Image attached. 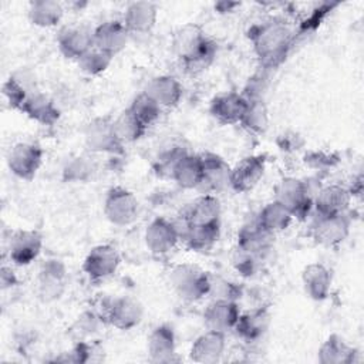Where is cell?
I'll return each mask as SVG.
<instances>
[{"label":"cell","instance_id":"cell-1","mask_svg":"<svg viewBox=\"0 0 364 364\" xmlns=\"http://www.w3.org/2000/svg\"><path fill=\"white\" fill-rule=\"evenodd\" d=\"M173 51L189 73L206 70L215 55L216 44L198 24H186L176 30L172 40Z\"/></svg>","mask_w":364,"mask_h":364},{"label":"cell","instance_id":"cell-2","mask_svg":"<svg viewBox=\"0 0 364 364\" xmlns=\"http://www.w3.org/2000/svg\"><path fill=\"white\" fill-rule=\"evenodd\" d=\"M293 40L290 27L280 20H272L256 26L250 31L253 51L264 67L279 65L287 55Z\"/></svg>","mask_w":364,"mask_h":364},{"label":"cell","instance_id":"cell-3","mask_svg":"<svg viewBox=\"0 0 364 364\" xmlns=\"http://www.w3.org/2000/svg\"><path fill=\"white\" fill-rule=\"evenodd\" d=\"M168 279L175 294L186 303H196L205 296H209L210 274L196 264H175L171 269Z\"/></svg>","mask_w":364,"mask_h":364},{"label":"cell","instance_id":"cell-4","mask_svg":"<svg viewBox=\"0 0 364 364\" xmlns=\"http://www.w3.org/2000/svg\"><path fill=\"white\" fill-rule=\"evenodd\" d=\"M274 200L282 203L296 219H306L311 212L314 198L306 182L294 176H286L274 186Z\"/></svg>","mask_w":364,"mask_h":364},{"label":"cell","instance_id":"cell-5","mask_svg":"<svg viewBox=\"0 0 364 364\" xmlns=\"http://www.w3.org/2000/svg\"><path fill=\"white\" fill-rule=\"evenodd\" d=\"M139 202L136 196L122 186L111 188L104 199V215L117 226H128L138 218Z\"/></svg>","mask_w":364,"mask_h":364},{"label":"cell","instance_id":"cell-6","mask_svg":"<svg viewBox=\"0 0 364 364\" xmlns=\"http://www.w3.org/2000/svg\"><path fill=\"white\" fill-rule=\"evenodd\" d=\"M44 151L40 145L33 142H18L10 148L7 154V166L9 171L23 181H31L41 164H43Z\"/></svg>","mask_w":364,"mask_h":364},{"label":"cell","instance_id":"cell-7","mask_svg":"<svg viewBox=\"0 0 364 364\" xmlns=\"http://www.w3.org/2000/svg\"><path fill=\"white\" fill-rule=\"evenodd\" d=\"M102 317L105 323L114 328L127 331L136 327L142 321L144 307L131 296H118L108 301Z\"/></svg>","mask_w":364,"mask_h":364},{"label":"cell","instance_id":"cell-8","mask_svg":"<svg viewBox=\"0 0 364 364\" xmlns=\"http://www.w3.org/2000/svg\"><path fill=\"white\" fill-rule=\"evenodd\" d=\"M350 229L351 219L347 213L317 215L311 225V237L321 246L334 247L347 239Z\"/></svg>","mask_w":364,"mask_h":364},{"label":"cell","instance_id":"cell-9","mask_svg":"<svg viewBox=\"0 0 364 364\" xmlns=\"http://www.w3.org/2000/svg\"><path fill=\"white\" fill-rule=\"evenodd\" d=\"M43 236L33 229L14 230L7 243L9 260L17 266H28L41 253Z\"/></svg>","mask_w":364,"mask_h":364},{"label":"cell","instance_id":"cell-10","mask_svg":"<svg viewBox=\"0 0 364 364\" xmlns=\"http://www.w3.org/2000/svg\"><path fill=\"white\" fill-rule=\"evenodd\" d=\"M121 263L119 252L115 246L104 243L94 246L82 262V272L92 280L100 282L112 276Z\"/></svg>","mask_w":364,"mask_h":364},{"label":"cell","instance_id":"cell-11","mask_svg":"<svg viewBox=\"0 0 364 364\" xmlns=\"http://www.w3.org/2000/svg\"><path fill=\"white\" fill-rule=\"evenodd\" d=\"M67 287V269L58 259L46 260L37 276V294L46 301L58 300Z\"/></svg>","mask_w":364,"mask_h":364},{"label":"cell","instance_id":"cell-12","mask_svg":"<svg viewBox=\"0 0 364 364\" xmlns=\"http://www.w3.org/2000/svg\"><path fill=\"white\" fill-rule=\"evenodd\" d=\"M84 141L91 152L119 154L124 146L114 135L112 118L109 117H98L90 121L84 129Z\"/></svg>","mask_w":364,"mask_h":364},{"label":"cell","instance_id":"cell-13","mask_svg":"<svg viewBox=\"0 0 364 364\" xmlns=\"http://www.w3.org/2000/svg\"><path fill=\"white\" fill-rule=\"evenodd\" d=\"M144 240L152 255L165 256L176 247L181 236L175 222L165 218H155L146 226Z\"/></svg>","mask_w":364,"mask_h":364},{"label":"cell","instance_id":"cell-14","mask_svg":"<svg viewBox=\"0 0 364 364\" xmlns=\"http://www.w3.org/2000/svg\"><path fill=\"white\" fill-rule=\"evenodd\" d=\"M266 158L264 155H249L240 159L230 169V188L236 192H250L257 186L264 175Z\"/></svg>","mask_w":364,"mask_h":364},{"label":"cell","instance_id":"cell-15","mask_svg":"<svg viewBox=\"0 0 364 364\" xmlns=\"http://www.w3.org/2000/svg\"><path fill=\"white\" fill-rule=\"evenodd\" d=\"M220 202L216 195L202 193L191 202L181 215V222L176 226L186 225H212L220 223Z\"/></svg>","mask_w":364,"mask_h":364},{"label":"cell","instance_id":"cell-16","mask_svg":"<svg viewBox=\"0 0 364 364\" xmlns=\"http://www.w3.org/2000/svg\"><path fill=\"white\" fill-rule=\"evenodd\" d=\"M203 161V178L198 188L200 193H212L223 191L226 186H230V166L228 162L216 154L205 152L200 154Z\"/></svg>","mask_w":364,"mask_h":364},{"label":"cell","instance_id":"cell-17","mask_svg":"<svg viewBox=\"0 0 364 364\" xmlns=\"http://www.w3.org/2000/svg\"><path fill=\"white\" fill-rule=\"evenodd\" d=\"M239 316L240 309L235 300L215 299L203 311V323L208 330L226 334L235 328Z\"/></svg>","mask_w":364,"mask_h":364},{"label":"cell","instance_id":"cell-18","mask_svg":"<svg viewBox=\"0 0 364 364\" xmlns=\"http://www.w3.org/2000/svg\"><path fill=\"white\" fill-rule=\"evenodd\" d=\"M247 104L249 100L243 94L235 91L222 92L210 101L209 112L219 124L233 125L240 122Z\"/></svg>","mask_w":364,"mask_h":364},{"label":"cell","instance_id":"cell-19","mask_svg":"<svg viewBox=\"0 0 364 364\" xmlns=\"http://www.w3.org/2000/svg\"><path fill=\"white\" fill-rule=\"evenodd\" d=\"M146 353L152 363L178 361L175 331L169 324H159L149 333Z\"/></svg>","mask_w":364,"mask_h":364},{"label":"cell","instance_id":"cell-20","mask_svg":"<svg viewBox=\"0 0 364 364\" xmlns=\"http://www.w3.org/2000/svg\"><path fill=\"white\" fill-rule=\"evenodd\" d=\"M129 34L122 21L107 20L92 30V41L94 46L115 57L128 44Z\"/></svg>","mask_w":364,"mask_h":364},{"label":"cell","instance_id":"cell-21","mask_svg":"<svg viewBox=\"0 0 364 364\" xmlns=\"http://www.w3.org/2000/svg\"><path fill=\"white\" fill-rule=\"evenodd\" d=\"M92 31L84 26H65L58 31L60 53L70 60H78L92 47Z\"/></svg>","mask_w":364,"mask_h":364},{"label":"cell","instance_id":"cell-22","mask_svg":"<svg viewBox=\"0 0 364 364\" xmlns=\"http://www.w3.org/2000/svg\"><path fill=\"white\" fill-rule=\"evenodd\" d=\"M272 324L270 311L266 307H256L240 313L233 331L246 343L259 341Z\"/></svg>","mask_w":364,"mask_h":364},{"label":"cell","instance_id":"cell-23","mask_svg":"<svg viewBox=\"0 0 364 364\" xmlns=\"http://www.w3.org/2000/svg\"><path fill=\"white\" fill-rule=\"evenodd\" d=\"M226 334L213 331V330H206L202 333L196 340L193 341L189 357L195 363H202V364H213L218 363L226 348Z\"/></svg>","mask_w":364,"mask_h":364},{"label":"cell","instance_id":"cell-24","mask_svg":"<svg viewBox=\"0 0 364 364\" xmlns=\"http://www.w3.org/2000/svg\"><path fill=\"white\" fill-rule=\"evenodd\" d=\"M144 92L162 108L176 107L183 95V87L173 75H156L149 80Z\"/></svg>","mask_w":364,"mask_h":364},{"label":"cell","instance_id":"cell-25","mask_svg":"<svg viewBox=\"0 0 364 364\" xmlns=\"http://www.w3.org/2000/svg\"><path fill=\"white\" fill-rule=\"evenodd\" d=\"M351 193L347 186L333 183L321 188L314 198L313 208L317 215H338L347 213L351 203Z\"/></svg>","mask_w":364,"mask_h":364},{"label":"cell","instance_id":"cell-26","mask_svg":"<svg viewBox=\"0 0 364 364\" xmlns=\"http://www.w3.org/2000/svg\"><path fill=\"white\" fill-rule=\"evenodd\" d=\"M169 176L182 189H198L203 178V161L200 154H183L172 166Z\"/></svg>","mask_w":364,"mask_h":364},{"label":"cell","instance_id":"cell-27","mask_svg":"<svg viewBox=\"0 0 364 364\" xmlns=\"http://www.w3.org/2000/svg\"><path fill=\"white\" fill-rule=\"evenodd\" d=\"M317 360L321 364H353L360 361V351L338 334H330L318 347Z\"/></svg>","mask_w":364,"mask_h":364},{"label":"cell","instance_id":"cell-28","mask_svg":"<svg viewBox=\"0 0 364 364\" xmlns=\"http://www.w3.org/2000/svg\"><path fill=\"white\" fill-rule=\"evenodd\" d=\"M331 272L323 263H310L301 272V283L306 294L314 301H323L331 290Z\"/></svg>","mask_w":364,"mask_h":364},{"label":"cell","instance_id":"cell-29","mask_svg":"<svg viewBox=\"0 0 364 364\" xmlns=\"http://www.w3.org/2000/svg\"><path fill=\"white\" fill-rule=\"evenodd\" d=\"M158 18V7L152 1H132L127 6L122 23L129 33H148Z\"/></svg>","mask_w":364,"mask_h":364},{"label":"cell","instance_id":"cell-30","mask_svg":"<svg viewBox=\"0 0 364 364\" xmlns=\"http://www.w3.org/2000/svg\"><path fill=\"white\" fill-rule=\"evenodd\" d=\"M176 229L179 232L181 239L185 240L186 246L195 252L209 250L220 236V223L186 225L176 226Z\"/></svg>","mask_w":364,"mask_h":364},{"label":"cell","instance_id":"cell-31","mask_svg":"<svg viewBox=\"0 0 364 364\" xmlns=\"http://www.w3.org/2000/svg\"><path fill=\"white\" fill-rule=\"evenodd\" d=\"M20 112L26 114L28 118L41 125H53L60 118V109L54 101L41 92L28 94Z\"/></svg>","mask_w":364,"mask_h":364},{"label":"cell","instance_id":"cell-32","mask_svg":"<svg viewBox=\"0 0 364 364\" xmlns=\"http://www.w3.org/2000/svg\"><path fill=\"white\" fill-rule=\"evenodd\" d=\"M274 235L266 232L257 222L243 226L237 233V247L246 250L252 255L262 256L264 252L270 250Z\"/></svg>","mask_w":364,"mask_h":364},{"label":"cell","instance_id":"cell-33","mask_svg":"<svg viewBox=\"0 0 364 364\" xmlns=\"http://www.w3.org/2000/svg\"><path fill=\"white\" fill-rule=\"evenodd\" d=\"M64 16V7L54 0H36L28 4L27 17L31 24L48 28L57 26Z\"/></svg>","mask_w":364,"mask_h":364},{"label":"cell","instance_id":"cell-34","mask_svg":"<svg viewBox=\"0 0 364 364\" xmlns=\"http://www.w3.org/2000/svg\"><path fill=\"white\" fill-rule=\"evenodd\" d=\"M293 215L277 200H270L267 202L262 210L259 212L257 216V223L269 233L276 235L283 230H286L291 222H293Z\"/></svg>","mask_w":364,"mask_h":364},{"label":"cell","instance_id":"cell-35","mask_svg":"<svg viewBox=\"0 0 364 364\" xmlns=\"http://www.w3.org/2000/svg\"><path fill=\"white\" fill-rule=\"evenodd\" d=\"M112 131L119 144H131L138 141L146 131V127L127 108L112 119Z\"/></svg>","mask_w":364,"mask_h":364},{"label":"cell","instance_id":"cell-36","mask_svg":"<svg viewBox=\"0 0 364 364\" xmlns=\"http://www.w3.org/2000/svg\"><path fill=\"white\" fill-rule=\"evenodd\" d=\"M269 109L263 100H249L247 108L240 119V125L252 134H264L269 128Z\"/></svg>","mask_w":364,"mask_h":364},{"label":"cell","instance_id":"cell-37","mask_svg":"<svg viewBox=\"0 0 364 364\" xmlns=\"http://www.w3.org/2000/svg\"><path fill=\"white\" fill-rule=\"evenodd\" d=\"M95 173V164L91 158L84 155H77L70 158L61 171V178L64 182L70 183H85L92 179Z\"/></svg>","mask_w":364,"mask_h":364},{"label":"cell","instance_id":"cell-38","mask_svg":"<svg viewBox=\"0 0 364 364\" xmlns=\"http://www.w3.org/2000/svg\"><path fill=\"white\" fill-rule=\"evenodd\" d=\"M128 109L142 122L144 127H151L154 125L162 112V107L159 104H156L149 95H146L144 91L141 94H138L131 105L128 107Z\"/></svg>","mask_w":364,"mask_h":364},{"label":"cell","instance_id":"cell-39","mask_svg":"<svg viewBox=\"0 0 364 364\" xmlns=\"http://www.w3.org/2000/svg\"><path fill=\"white\" fill-rule=\"evenodd\" d=\"M104 321V317L98 316L94 311H82L70 327V333L73 334L75 341H87L101 330Z\"/></svg>","mask_w":364,"mask_h":364},{"label":"cell","instance_id":"cell-40","mask_svg":"<svg viewBox=\"0 0 364 364\" xmlns=\"http://www.w3.org/2000/svg\"><path fill=\"white\" fill-rule=\"evenodd\" d=\"M112 58L114 55L92 44V47L77 60V64L82 73L88 75H100L109 67Z\"/></svg>","mask_w":364,"mask_h":364},{"label":"cell","instance_id":"cell-41","mask_svg":"<svg viewBox=\"0 0 364 364\" xmlns=\"http://www.w3.org/2000/svg\"><path fill=\"white\" fill-rule=\"evenodd\" d=\"M3 95L7 100V102L10 104L11 108L14 109H21V107L24 105L27 97H28V91L24 87V84H21L16 77H10L3 82L1 87Z\"/></svg>","mask_w":364,"mask_h":364},{"label":"cell","instance_id":"cell-42","mask_svg":"<svg viewBox=\"0 0 364 364\" xmlns=\"http://www.w3.org/2000/svg\"><path fill=\"white\" fill-rule=\"evenodd\" d=\"M276 145L280 151H283L286 154H294L304 148L306 139L296 129H284L277 135Z\"/></svg>","mask_w":364,"mask_h":364},{"label":"cell","instance_id":"cell-43","mask_svg":"<svg viewBox=\"0 0 364 364\" xmlns=\"http://www.w3.org/2000/svg\"><path fill=\"white\" fill-rule=\"evenodd\" d=\"M259 259H260L259 256L252 255L246 250H242L236 246L235 252L232 255V264L242 276H250L256 272Z\"/></svg>","mask_w":364,"mask_h":364},{"label":"cell","instance_id":"cell-44","mask_svg":"<svg viewBox=\"0 0 364 364\" xmlns=\"http://www.w3.org/2000/svg\"><path fill=\"white\" fill-rule=\"evenodd\" d=\"M209 294H216L215 299L235 300L240 297V287L235 283L226 282L223 279H215L210 276V291Z\"/></svg>","mask_w":364,"mask_h":364},{"label":"cell","instance_id":"cell-45","mask_svg":"<svg viewBox=\"0 0 364 364\" xmlns=\"http://www.w3.org/2000/svg\"><path fill=\"white\" fill-rule=\"evenodd\" d=\"M17 276L14 273V270L11 269V266H6L3 264L1 266V270H0V286L3 290L9 289V287H13L17 284Z\"/></svg>","mask_w":364,"mask_h":364},{"label":"cell","instance_id":"cell-46","mask_svg":"<svg viewBox=\"0 0 364 364\" xmlns=\"http://www.w3.org/2000/svg\"><path fill=\"white\" fill-rule=\"evenodd\" d=\"M237 3H226V1H220L218 4H215V9L219 11V13H228L230 11V7H236Z\"/></svg>","mask_w":364,"mask_h":364}]
</instances>
